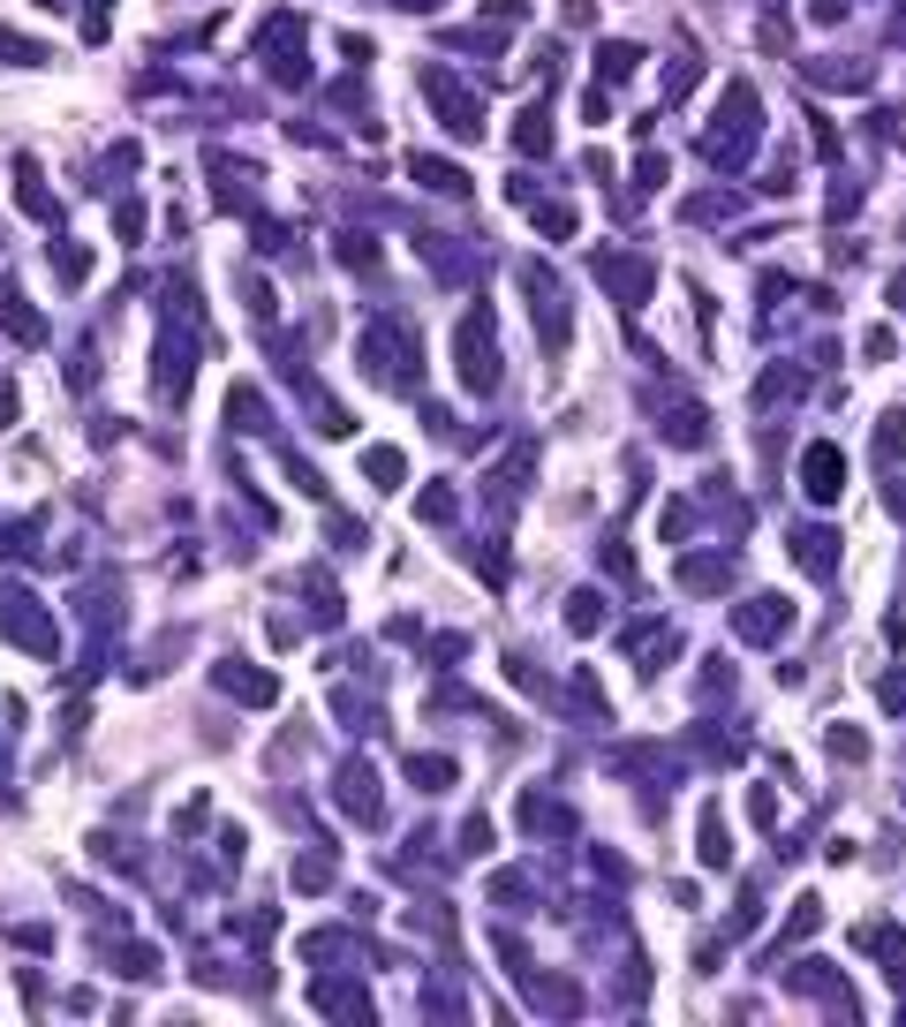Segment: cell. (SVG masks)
I'll return each mask as SVG.
<instances>
[{"label":"cell","mask_w":906,"mask_h":1027,"mask_svg":"<svg viewBox=\"0 0 906 1027\" xmlns=\"http://www.w3.org/2000/svg\"><path fill=\"white\" fill-rule=\"evenodd\" d=\"M408 778L439 793V786H446V778H453V763H446V755H416V763H408Z\"/></svg>","instance_id":"obj_12"},{"label":"cell","mask_w":906,"mask_h":1027,"mask_svg":"<svg viewBox=\"0 0 906 1027\" xmlns=\"http://www.w3.org/2000/svg\"><path fill=\"white\" fill-rule=\"evenodd\" d=\"M861 748H869V740L854 734V726H839V734H831V755H846V763H854V755H861Z\"/></svg>","instance_id":"obj_16"},{"label":"cell","mask_w":906,"mask_h":1027,"mask_svg":"<svg viewBox=\"0 0 906 1027\" xmlns=\"http://www.w3.org/2000/svg\"><path fill=\"white\" fill-rule=\"evenodd\" d=\"M793 560H801L808 575H831V560H839V537H831V529H801V537H793Z\"/></svg>","instance_id":"obj_5"},{"label":"cell","mask_w":906,"mask_h":1027,"mask_svg":"<svg viewBox=\"0 0 906 1027\" xmlns=\"http://www.w3.org/2000/svg\"><path fill=\"white\" fill-rule=\"evenodd\" d=\"M212 673H219V688H227V696H242V703H273V680H265V673H250L242 657H227V665H212Z\"/></svg>","instance_id":"obj_4"},{"label":"cell","mask_w":906,"mask_h":1027,"mask_svg":"<svg viewBox=\"0 0 906 1027\" xmlns=\"http://www.w3.org/2000/svg\"><path fill=\"white\" fill-rule=\"evenodd\" d=\"M461 378H468L476 393H491V386H499V355H491V310H483V302L461 317Z\"/></svg>","instance_id":"obj_1"},{"label":"cell","mask_w":906,"mask_h":1027,"mask_svg":"<svg viewBox=\"0 0 906 1027\" xmlns=\"http://www.w3.org/2000/svg\"><path fill=\"white\" fill-rule=\"evenodd\" d=\"M416 174H424L431 189H453V197L468 189V174H461V166H446V159H416Z\"/></svg>","instance_id":"obj_11"},{"label":"cell","mask_w":906,"mask_h":1027,"mask_svg":"<svg viewBox=\"0 0 906 1027\" xmlns=\"http://www.w3.org/2000/svg\"><path fill=\"white\" fill-rule=\"evenodd\" d=\"M877 453H884V461H899V453H906V416H884V431H877Z\"/></svg>","instance_id":"obj_13"},{"label":"cell","mask_w":906,"mask_h":1027,"mask_svg":"<svg viewBox=\"0 0 906 1027\" xmlns=\"http://www.w3.org/2000/svg\"><path fill=\"white\" fill-rule=\"evenodd\" d=\"M597 273L612 280V288L627 295V302H642L650 295V265H627V258H597Z\"/></svg>","instance_id":"obj_6"},{"label":"cell","mask_w":906,"mask_h":1027,"mask_svg":"<svg viewBox=\"0 0 906 1027\" xmlns=\"http://www.w3.org/2000/svg\"><path fill=\"white\" fill-rule=\"evenodd\" d=\"M363 468H370V476H378V484H386V491H393V484H401V476H408V461H401V453H393V446H370V453H363Z\"/></svg>","instance_id":"obj_10"},{"label":"cell","mask_w":906,"mask_h":1027,"mask_svg":"<svg viewBox=\"0 0 906 1027\" xmlns=\"http://www.w3.org/2000/svg\"><path fill=\"white\" fill-rule=\"evenodd\" d=\"M453 514V491H424V522H446Z\"/></svg>","instance_id":"obj_18"},{"label":"cell","mask_w":906,"mask_h":1027,"mask_svg":"<svg viewBox=\"0 0 906 1027\" xmlns=\"http://www.w3.org/2000/svg\"><path fill=\"white\" fill-rule=\"evenodd\" d=\"M877 696H884V711H906V673H884V688H877Z\"/></svg>","instance_id":"obj_17"},{"label":"cell","mask_w":906,"mask_h":1027,"mask_svg":"<svg viewBox=\"0 0 906 1027\" xmlns=\"http://www.w3.org/2000/svg\"><path fill=\"white\" fill-rule=\"evenodd\" d=\"M785 619H793V612H785V597H755V604H741V635H748V642H778V635H785Z\"/></svg>","instance_id":"obj_3"},{"label":"cell","mask_w":906,"mask_h":1027,"mask_svg":"<svg viewBox=\"0 0 906 1027\" xmlns=\"http://www.w3.org/2000/svg\"><path fill=\"white\" fill-rule=\"evenodd\" d=\"M801 491H808L816 506H831V499L846 491V484H839V446H808V453H801Z\"/></svg>","instance_id":"obj_2"},{"label":"cell","mask_w":906,"mask_h":1027,"mask_svg":"<svg viewBox=\"0 0 906 1027\" xmlns=\"http://www.w3.org/2000/svg\"><path fill=\"white\" fill-rule=\"evenodd\" d=\"M514 145L529 151V159H537V151H552V122H544V107H529V114H521V129H514Z\"/></svg>","instance_id":"obj_8"},{"label":"cell","mask_w":906,"mask_h":1027,"mask_svg":"<svg viewBox=\"0 0 906 1027\" xmlns=\"http://www.w3.org/2000/svg\"><path fill=\"white\" fill-rule=\"evenodd\" d=\"M567 627L590 635V627H597V597H575V604H567Z\"/></svg>","instance_id":"obj_15"},{"label":"cell","mask_w":906,"mask_h":1027,"mask_svg":"<svg viewBox=\"0 0 906 1027\" xmlns=\"http://www.w3.org/2000/svg\"><path fill=\"white\" fill-rule=\"evenodd\" d=\"M604 84H619V76H627V68H634V46H604Z\"/></svg>","instance_id":"obj_14"},{"label":"cell","mask_w":906,"mask_h":1027,"mask_svg":"<svg viewBox=\"0 0 906 1027\" xmlns=\"http://www.w3.org/2000/svg\"><path fill=\"white\" fill-rule=\"evenodd\" d=\"M680 589H726V560H680Z\"/></svg>","instance_id":"obj_9"},{"label":"cell","mask_w":906,"mask_h":1027,"mask_svg":"<svg viewBox=\"0 0 906 1027\" xmlns=\"http://www.w3.org/2000/svg\"><path fill=\"white\" fill-rule=\"evenodd\" d=\"M340 801H348L363 824L378 816V793H370V771H363V763H348V771H340Z\"/></svg>","instance_id":"obj_7"}]
</instances>
